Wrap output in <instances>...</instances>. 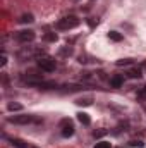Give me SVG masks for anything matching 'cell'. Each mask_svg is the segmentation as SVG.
<instances>
[{
    "mask_svg": "<svg viewBox=\"0 0 146 148\" xmlns=\"http://www.w3.org/2000/svg\"><path fill=\"white\" fill-rule=\"evenodd\" d=\"M41 55H43V52L38 50V48H33V47H24L17 53V57L21 60H28V59H33V57H41Z\"/></svg>",
    "mask_w": 146,
    "mask_h": 148,
    "instance_id": "3",
    "label": "cell"
},
{
    "mask_svg": "<svg viewBox=\"0 0 146 148\" xmlns=\"http://www.w3.org/2000/svg\"><path fill=\"white\" fill-rule=\"evenodd\" d=\"M10 145L16 147V148H38V147H35V145H29V143L23 141V140H16V138L10 140Z\"/></svg>",
    "mask_w": 146,
    "mask_h": 148,
    "instance_id": "7",
    "label": "cell"
},
{
    "mask_svg": "<svg viewBox=\"0 0 146 148\" xmlns=\"http://www.w3.org/2000/svg\"><path fill=\"white\" fill-rule=\"evenodd\" d=\"M45 40L46 41H57V35L55 33H46L45 35Z\"/></svg>",
    "mask_w": 146,
    "mask_h": 148,
    "instance_id": "15",
    "label": "cell"
},
{
    "mask_svg": "<svg viewBox=\"0 0 146 148\" xmlns=\"http://www.w3.org/2000/svg\"><path fill=\"white\" fill-rule=\"evenodd\" d=\"M77 119H79V122L84 124V126L89 124V117H88V114H84V112H79V114H77Z\"/></svg>",
    "mask_w": 146,
    "mask_h": 148,
    "instance_id": "10",
    "label": "cell"
},
{
    "mask_svg": "<svg viewBox=\"0 0 146 148\" xmlns=\"http://www.w3.org/2000/svg\"><path fill=\"white\" fill-rule=\"evenodd\" d=\"M9 122H12V124H31V122H40V119L35 115H12V117H9Z\"/></svg>",
    "mask_w": 146,
    "mask_h": 148,
    "instance_id": "4",
    "label": "cell"
},
{
    "mask_svg": "<svg viewBox=\"0 0 146 148\" xmlns=\"http://www.w3.org/2000/svg\"><path fill=\"white\" fill-rule=\"evenodd\" d=\"M36 66L43 71V73H53L55 67H57V62H55V59L50 57V55H41V57H38Z\"/></svg>",
    "mask_w": 146,
    "mask_h": 148,
    "instance_id": "1",
    "label": "cell"
},
{
    "mask_svg": "<svg viewBox=\"0 0 146 148\" xmlns=\"http://www.w3.org/2000/svg\"><path fill=\"white\" fill-rule=\"evenodd\" d=\"M5 64H7V55H5V53H2V60H0V66L3 67Z\"/></svg>",
    "mask_w": 146,
    "mask_h": 148,
    "instance_id": "19",
    "label": "cell"
},
{
    "mask_svg": "<svg viewBox=\"0 0 146 148\" xmlns=\"http://www.w3.org/2000/svg\"><path fill=\"white\" fill-rule=\"evenodd\" d=\"M131 145H132V147H143V143H141V141H136V140H132Z\"/></svg>",
    "mask_w": 146,
    "mask_h": 148,
    "instance_id": "21",
    "label": "cell"
},
{
    "mask_svg": "<svg viewBox=\"0 0 146 148\" xmlns=\"http://www.w3.org/2000/svg\"><path fill=\"white\" fill-rule=\"evenodd\" d=\"M91 102H93V98H79L76 103L77 105H91Z\"/></svg>",
    "mask_w": 146,
    "mask_h": 148,
    "instance_id": "13",
    "label": "cell"
},
{
    "mask_svg": "<svg viewBox=\"0 0 146 148\" xmlns=\"http://www.w3.org/2000/svg\"><path fill=\"white\" fill-rule=\"evenodd\" d=\"M19 21H21V23H24V24H26V23H33V16H31V14H23Z\"/></svg>",
    "mask_w": 146,
    "mask_h": 148,
    "instance_id": "11",
    "label": "cell"
},
{
    "mask_svg": "<svg viewBox=\"0 0 146 148\" xmlns=\"http://www.w3.org/2000/svg\"><path fill=\"white\" fill-rule=\"evenodd\" d=\"M105 133H107V131H95V133H93V136H95V138H98V136H103Z\"/></svg>",
    "mask_w": 146,
    "mask_h": 148,
    "instance_id": "20",
    "label": "cell"
},
{
    "mask_svg": "<svg viewBox=\"0 0 146 148\" xmlns=\"http://www.w3.org/2000/svg\"><path fill=\"white\" fill-rule=\"evenodd\" d=\"M60 133H62V136L64 138H69V136H72L74 134V126L72 122L69 121V119H64V121H60Z\"/></svg>",
    "mask_w": 146,
    "mask_h": 148,
    "instance_id": "5",
    "label": "cell"
},
{
    "mask_svg": "<svg viewBox=\"0 0 146 148\" xmlns=\"http://www.w3.org/2000/svg\"><path fill=\"white\" fill-rule=\"evenodd\" d=\"M76 26H79V19L76 16H65V17H62V19L57 21V29H62V31L72 29Z\"/></svg>",
    "mask_w": 146,
    "mask_h": 148,
    "instance_id": "2",
    "label": "cell"
},
{
    "mask_svg": "<svg viewBox=\"0 0 146 148\" xmlns=\"http://www.w3.org/2000/svg\"><path fill=\"white\" fill-rule=\"evenodd\" d=\"M124 84V77L122 76H113L112 79H110V86L112 88H120Z\"/></svg>",
    "mask_w": 146,
    "mask_h": 148,
    "instance_id": "8",
    "label": "cell"
},
{
    "mask_svg": "<svg viewBox=\"0 0 146 148\" xmlns=\"http://www.w3.org/2000/svg\"><path fill=\"white\" fill-rule=\"evenodd\" d=\"M138 97H139V98H146V86H143V88L138 91Z\"/></svg>",
    "mask_w": 146,
    "mask_h": 148,
    "instance_id": "17",
    "label": "cell"
},
{
    "mask_svg": "<svg viewBox=\"0 0 146 148\" xmlns=\"http://www.w3.org/2000/svg\"><path fill=\"white\" fill-rule=\"evenodd\" d=\"M95 148H112V147H110V143H107V141H100V143L95 145Z\"/></svg>",
    "mask_w": 146,
    "mask_h": 148,
    "instance_id": "16",
    "label": "cell"
},
{
    "mask_svg": "<svg viewBox=\"0 0 146 148\" xmlns=\"http://www.w3.org/2000/svg\"><path fill=\"white\" fill-rule=\"evenodd\" d=\"M108 38H110V40H113V41H120V40H122V36H120L117 31H110V33H108Z\"/></svg>",
    "mask_w": 146,
    "mask_h": 148,
    "instance_id": "12",
    "label": "cell"
},
{
    "mask_svg": "<svg viewBox=\"0 0 146 148\" xmlns=\"http://www.w3.org/2000/svg\"><path fill=\"white\" fill-rule=\"evenodd\" d=\"M16 38H17V41H21V43H29V41H33V40H35V31H31V29L19 31Z\"/></svg>",
    "mask_w": 146,
    "mask_h": 148,
    "instance_id": "6",
    "label": "cell"
},
{
    "mask_svg": "<svg viewBox=\"0 0 146 148\" xmlns=\"http://www.w3.org/2000/svg\"><path fill=\"white\" fill-rule=\"evenodd\" d=\"M127 76L132 77V79H138V77H141V69L139 67H132V69L127 71Z\"/></svg>",
    "mask_w": 146,
    "mask_h": 148,
    "instance_id": "9",
    "label": "cell"
},
{
    "mask_svg": "<svg viewBox=\"0 0 146 148\" xmlns=\"http://www.w3.org/2000/svg\"><path fill=\"white\" fill-rule=\"evenodd\" d=\"M9 110H10V112L23 110V105H21V103H9Z\"/></svg>",
    "mask_w": 146,
    "mask_h": 148,
    "instance_id": "14",
    "label": "cell"
},
{
    "mask_svg": "<svg viewBox=\"0 0 146 148\" xmlns=\"http://www.w3.org/2000/svg\"><path fill=\"white\" fill-rule=\"evenodd\" d=\"M131 64V59H126V60H119L117 66H129Z\"/></svg>",
    "mask_w": 146,
    "mask_h": 148,
    "instance_id": "18",
    "label": "cell"
}]
</instances>
